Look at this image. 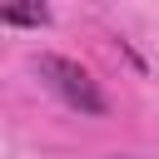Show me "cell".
Segmentation results:
<instances>
[{
	"label": "cell",
	"instance_id": "cell-1",
	"mask_svg": "<svg viewBox=\"0 0 159 159\" xmlns=\"http://www.w3.org/2000/svg\"><path fill=\"white\" fill-rule=\"evenodd\" d=\"M35 70H40V80H45V84L70 104V109H80V114H104V109H109L104 89L89 80L84 65H75V60H65V55H40Z\"/></svg>",
	"mask_w": 159,
	"mask_h": 159
},
{
	"label": "cell",
	"instance_id": "cell-2",
	"mask_svg": "<svg viewBox=\"0 0 159 159\" xmlns=\"http://www.w3.org/2000/svg\"><path fill=\"white\" fill-rule=\"evenodd\" d=\"M50 10L45 5H25V10H0V25H45Z\"/></svg>",
	"mask_w": 159,
	"mask_h": 159
}]
</instances>
